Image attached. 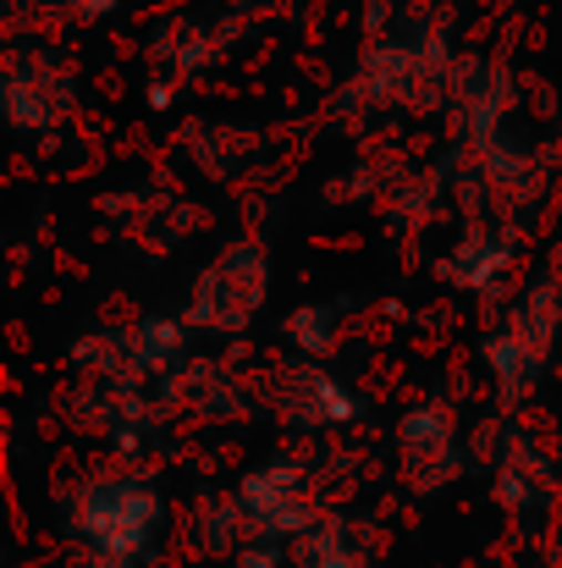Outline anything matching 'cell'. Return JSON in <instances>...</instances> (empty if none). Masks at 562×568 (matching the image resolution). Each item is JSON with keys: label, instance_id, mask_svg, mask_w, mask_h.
<instances>
[{"label": "cell", "instance_id": "1", "mask_svg": "<svg viewBox=\"0 0 562 568\" xmlns=\"http://www.w3.org/2000/svg\"><path fill=\"white\" fill-rule=\"evenodd\" d=\"M166 525V497L150 475L116 469L89 475L67 497V541L78 547L83 568H139Z\"/></svg>", "mask_w": 562, "mask_h": 568}, {"label": "cell", "instance_id": "2", "mask_svg": "<svg viewBox=\"0 0 562 568\" xmlns=\"http://www.w3.org/2000/svg\"><path fill=\"white\" fill-rule=\"evenodd\" d=\"M458 55L447 44V33L436 22H391L386 39H370L354 83H348V100L365 105V111H413V116H430V111H447L452 105V89H458Z\"/></svg>", "mask_w": 562, "mask_h": 568}, {"label": "cell", "instance_id": "3", "mask_svg": "<svg viewBox=\"0 0 562 568\" xmlns=\"http://www.w3.org/2000/svg\"><path fill=\"white\" fill-rule=\"evenodd\" d=\"M562 337V287L558 276H535L502 315L497 326L480 337V359L497 381V397L508 408H519L552 371V354H558Z\"/></svg>", "mask_w": 562, "mask_h": 568}, {"label": "cell", "instance_id": "4", "mask_svg": "<svg viewBox=\"0 0 562 568\" xmlns=\"http://www.w3.org/2000/svg\"><path fill=\"white\" fill-rule=\"evenodd\" d=\"M0 111L22 139H50L78 111V67L50 39H11L0 61Z\"/></svg>", "mask_w": 562, "mask_h": 568}, {"label": "cell", "instance_id": "5", "mask_svg": "<svg viewBox=\"0 0 562 568\" xmlns=\"http://www.w3.org/2000/svg\"><path fill=\"white\" fill-rule=\"evenodd\" d=\"M270 243L265 237H232L187 287V310L183 321L193 332H210V337H243L265 298H270Z\"/></svg>", "mask_w": 562, "mask_h": 568}, {"label": "cell", "instance_id": "6", "mask_svg": "<svg viewBox=\"0 0 562 568\" xmlns=\"http://www.w3.org/2000/svg\"><path fill=\"white\" fill-rule=\"evenodd\" d=\"M254 397H259V414H270L287 430H331V425H354L365 414L354 386H343L326 365L298 359V354L270 359L265 376L254 381Z\"/></svg>", "mask_w": 562, "mask_h": 568}, {"label": "cell", "instance_id": "7", "mask_svg": "<svg viewBox=\"0 0 562 568\" xmlns=\"http://www.w3.org/2000/svg\"><path fill=\"white\" fill-rule=\"evenodd\" d=\"M237 514H243V536L254 541H282V536H304L320 514H315V480L298 458H270L259 469H248L237 480Z\"/></svg>", "mask_w": 562, "mask_h": 568}, {"label": "cell", "instance_id": "8", "mask_svg": "<svg viewBox=\"0 0 562 568\" xmlns=\"http://www.w3.org/2000/svg\"><path fill=\"white\" fill-rule=\"evenodd\" d=\"M463 469V442H458V414L441 397L408 403L397 414V475L413 497H436L452 486Z\"/></svg>", "mask_w": 562, "mask_h": 568}, {"label": "cell", "instance_id": "9", "mask_svg": "<svg viewBox=\"0 0 562 568\" xmlns=\"http://www.w3.org/2000/svg\"><path fill=\"white\" fill-rule=\"evenodd\" d=\"M237 39H243V17H232V11H215V17H204V11H166L150 28L144 50H150V67L161 72V83L177 89L187 78L221 67Z\"/></svg>", "mask_w": 562, "mask_h": 568}, {"label": "cell", "instance_id": "10", "mask_svg": "<svg viewBox=\"0 0 562 568\" xmlns=\"http://www.w3.org/2000/svg\"><path fill=\"white\" fill-rule=\"evenodd\" d=\"M155 392H161L166 414H177V408L198 414V419H248V414H259L254 386L221 359H187L183 371L166 376Z\"/></svg>", "mask_w": 562, "mask_h": 568}, {"label": "cell", "instance_id": "11", "mask_svg": "<svg viewBox=\"0 0 562 568\" xmlns=\"http://www.w3.org/2000/svg\"><path fill=\"white\" fill-rule=\"evenodd\" d=\"M513 105V78L497 67V61H480V55H463L458 67V89H452V128L463 144H491L502 139V116Z\"/></svg>", "mask_w": 562, "mask_h": 568}, {"label": "cell", "instance_id": "12", "mask_svg": "<svg viewBox=\"0 0 562 568\" xmlns=\"http://www.w3.org/2000/svg\"><path fill=\"white\" fill-rule=\"evenodd\" d=\"M105 215H111V221H116V215H127V221H122V232H127L133 243L155 248V254H172V248H183L187 237L204 226V215L187 204L183 193H172V189L116 193V199H105Z\"/></svg>", "mask_w": 562, "mask_h": 568}, {"label": "cell", "instance_id": "13", "mask_svg": "<svg viewBox=\"0 0 562 568\" xmlns=\"http://www.w3.org/2000/svg\"><path fill=\"white\" fill-rule=\"evenodd\" d=\"M270 139L265 128L248 122H187L183 128V155L210 178V183H237L265 161Z\"/></svg>", "mask_w": 562, "mask_h": 568}, {"label": "cell", "instance_id": "14", "mask_svg": "<svg viewBox=\"0 0 562 568\" xmlns=\"http://www.w3.org/2000/svg\"><path fill=\"white\" fill-rule=\"evenodd\" d=\"M508 271H513V232L502 226H463L458 243L436 260V276L463 293H497Z\"/></svg>", "mask_w": 562, "mask_h": 568}, {"label": "cell", "instance_id": "15", "mask_svg": "<svg viewBox=\"0 0 562 568\" xmlns=\"http://www.w3.org/2000/svg\"><path fill=\"white\" fill-rule=\"evenodd\" d=\"M293 564L298 568H375L370 530L348 514H320L298 541H293Z\"/></svg>", "mask_w": 562, "mask_h": 568}, {"label": "cell", "instance_id": "16", "mask_svg": "<svg viewBox=\"0 0 562 568\" xmlns=\"http://www.w3.org/2000/svg\"><path fill=\"white\" fill-rule=\"evenodd\" d=\"M497 497L513 514H530V508H541L552 497V464H546V453L530 436H513L508 442V453L497 464Z\"/></svg>", "mask_w": 562, "mask_h": 568}, {"label": "cell", "instance_id": "17", "mask_svg": "<svg viewBox=\"0 0 562 568\" xmlns=\"http://www.w3.org/2000/svg\"><path fill=\"white\" fill-rule=\"evenodd\" d=\"M348 310V298H326V304H298L293 315H282V343H287V354H298V359H326L337 343H343V315Z\"/></svg>", "mask_w": 562, "mask_h": 568}, {"label": "cell", "instance_id": "18", "mask_svg": "<svg viewBox=\"0 0 562 568\" xmlns=\"http://www.w3.org/2000/svg\"><path fill=\"white\" fill-rule=\"evenodd\" d=\"M55 6H61V0H11V11H6V33H11V39L44 33V22L55 17Z\"/></svg>", "mask_w": 562, "mask_h": 568}, {"label": "cell", "instance_id": "19", "mask_svg": "<svg viewBox=\"0 0 562 568\" xmlns=\"http://www.w3.org/2000/svg\"><path fill=\"white\" fill-rule=\"evenodd\" d=\"M116 6H122V0H61V11L78 17V22H105Z\"/></svg>", "mask_w": 562, "mask_h": 568}]
</instances>
